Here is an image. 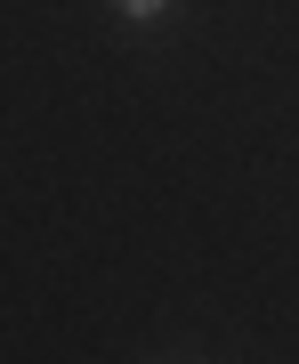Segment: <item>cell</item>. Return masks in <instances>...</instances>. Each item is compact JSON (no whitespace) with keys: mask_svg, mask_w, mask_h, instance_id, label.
<instances>
[{"mask_svg":"<svg viewBox=\"0 0 299 364\" xmlns=\"http://www.w3.org/2000/svg\"><path fill=\"white\" fill-rule=\"evenodd\" d=\"M114 9H121V16H130V25H154V16L170 9V0H114Z\"/></svg>","mask_w":299,"mask_h":364,"instance_id":"6da1fadb","label":"cell"}]
</instances>
